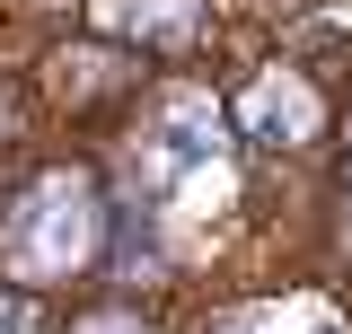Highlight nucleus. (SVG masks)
I'll use <instances>...</instances> for the list:
<instances>
[{
	"instance_id": "7ed1b4c3",
	"label": "nucleus",
	"mask_w": 352,
	"mask_h": 334,
	"mask_svg": "<svg viewBox=\"0 0 352 334\" xmlns=\"http://www.w3.org/2000/svg\"><path fill=\"white\" fill-rule=\"evenodd\" d=\"M247 124H256L264 141H308V132H317V97H308L300 80H256Z\"/></svg>"
},
{
	"instance_id": "0eeeda50",
	"label": "nucleus",
	"mask_w": 352,
	"mask_h": 334,
	"mask_svg": "<svg viewBox=\"0 0 352 334\" xmlns=\"http://www.w3.org/2000/svg\"><path fill=\"white\" fill-rule=\"evenodd\" d=\"M80 334H150V326H132V317H97V326H80Z\"/></svg>"
},
{
	"instance_id": "39448f33",
	"label": "nucleus",
	"mask_w": 352,
	"mask_h": 334,
	"mask_svg": "<svg viewBox=\"0 0 352 334\" xmlns=\"http://www.w3.org/2000/svg\"><path fill=\"white\" fill-rule=\"evenodd\" d=\"M220 334H335L317 308H247V317H229Z\"/></svg>"
},
{
	"instance_id": "6e6552de",
	"label": "nucleus",
	"mask_w": 352,
	"mask_h": 334,
	"mask_svg": "<svg viewBox=\"0 0 352 334\" xmlns=\"http://www.w3.org/2000/svg\"><path fill=\"white\" fill-rule=\"evenodd\" d=\"M0 334H36V326H27V308H9V299H0Z\"/></svg>"
},
{
	"instance_id": "423d86ee",
	"label": "nucleus",
	"mask_w": 352,
	"mask_h": 334,
	"mask_svg": "<svg viewBox=\"0 0 352 334\" xmlns=\"http://www.w3.org/2000/svg\"><path fill=\"white\" fill-rule=\"evenodd\" d=\"M150 229H141V211H124V273H150Z\"/></svg>"
},
{
	"instance_id": "f03ea898",
	"label": "nucleus",
	"mask_w": 352,
	"mask_h": 334,
	"mask_svg": "<svg viewBox=\"0 0 352 334\" xmlns=\"http://www.w3.org/2000/svg\"><path fill=\"white\" fill-rule=\"evenodd\" d=\"M141 185H159L168 203H212L229 185V132L212 106H168L159 124L141 132Z\"/></svg>"
},
{
	"instance_id": "f257e3e1",
	"label": "nucleus",
	"mask_w": 352,
	"mask_h": 334,
	"mask_svg": "<svg viewBox=\"0 0 352 334\" xmlns=\"http://www.w3.org/2000/svg\"><path fill=\"white\" fill-rule=\"evenodd\" d=\"M97 194H88V176H44L27 185V203L9 211V264L27 273V282H53V273H80L88 255H97Z\"/></svg>"
},
{
	"instance_id": "20e7f679",
	"label": "nucleus",
	"mask_w": 352,
	"mask_h": 334,
	"mask_svg": "<svg viewBox=\"0 0 352 334\" xmlns=\"http://www.w3.org/2000/svg\"><path fill=\"white\" fill-rule=\"evenodd\" d=\"M106 27H124L141 44H185L203 27V0H106Z\"/></svg>"
}]
</instances>
